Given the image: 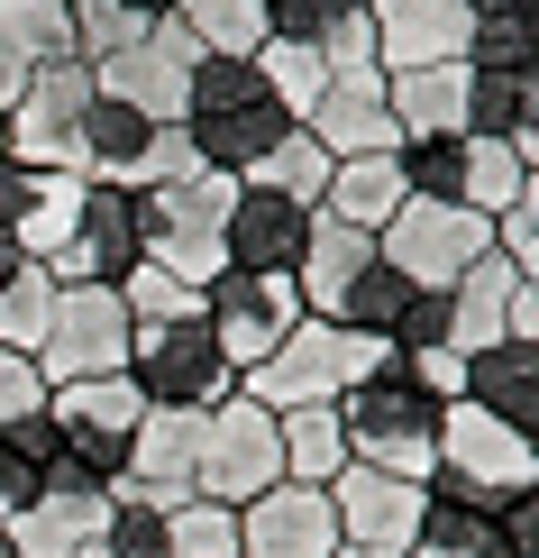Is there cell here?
I'll list each match as a JSON object with an SVG mask.
<instances>
[{
	"label": "cell",
	"mask_w": 539,
	"mask_h": 558,
	"mask_svg": "<svg viewBox=\"0 0 539 558\" xmlns=\"http://www.w3.org/2000/svg\"><path fill=\"white\" fill-rule=\"evenodd\" d=\"M439 393L412 376L403 357H384L375 376H357L339 393V430H347V458H366V468H384V476H412V485H430L439 468Z\"/></svg>",
	"instance_id": "1"
},
{
	"label": "cell",
	"mask_w": 539,
	"mask_h": 558,
	"mask_svg": "<svg viewBox=\"0 0 539 558\" xmlns=\"http://www.w3.org/2000/svg\"><path fill=\"white\" fill-rule=\"evenodd\" d=\"M393 348L384 339H366V330H347V320H311L302 312L293 330H284V348H274L266 366H247L238 376V393L247 403H266V412H311V403H339L357 376H375Z\"/></svg>",
	"instance_id": "2"
},
{
	"label": "cell",
	"mask_w": 539,
	"mask_h": 558,
	"mask_svg": "<svg viewBox=\"0 0 539 558\" xmlns=\"http://www.w3.org/2000/svg\"><path fill=\"white\" fill-rule=\"evenodd\" d=\"M293 120H284V101H274L266 83H256V64L238 56H201V74H193V101H183V137H193V156L201 166H220V174H247L256 156L274 147Z\"/></svg>",
	"instance_id": "3"
},
{
	"label": "cell",
	"mask_w": 539,
	"mask_h": 558,
	"mask_svg": "<svg viewBox=\"0 0 539 558\" xmlns=\"http://www.w3.org/2000/svg\"><path fill=\"white\" fill-rule=\"evenodd\" d=\"M128 385L147 412H220L229 393H238V366L220 357V339H210V320H137L128 339Z\"/></svg>",
	"instance_id": "4"
},
{
	"label": "cell",
	"mask_w": 539,
	"mask_h": 558,
	"mask_svg": "<svg viewBox=\"0 0 539 558\" xmlns=\"http://www.w3.org/2000/svg\"><path fill=\"white\" fill-rule=\"evenodd\" d=\"M137 202H147V266H166L174 284H193V293L210 275H229L220 229H229V202H238V174L193 166V174L156 183V193H137Z\"/></svg>",
	"instance_id": "5"
},
{
	"label": "cell",
	"mask_w": 539,
	"mask_h": 558,
	"mask_svg": "<svg viewBox=\"0 0 539 558\" xmlns=\"http://www.w3.org/2000/svg\"><path fill=\"white\" fill-rule=\"evenodd\" d=\"M137 385L128 376H91V385H46V430H56V468L120 495L128 476V439H137Z\"/></svg>",
	"instance_id": "6"
},
{
	"label": "cell",
	"mask_w": 539,
	"mask_h": 558,
	"mask_svg": "<svg viewBox=\"0 0 539 558\" xmlns=\"http://www.w3.org/2000/svg\"><path fill=\"white\" fill-rule=\"evenodd\" d=\"M430 485L503 513L512 495H530V485H539V458H530V439L512 430V422H494L485 403H466V393H457V403L439 412V468H430Z\"/></svg>",
	"instance_id": "7"
},
{
	"label": "cell",
	"mask_w": 539,
	"mask_h": 558,
	"mask_svg": "<svg viewBox=\"0 0 539 558\" xmlns=\"http://www.w3.org/2000/svg\"><path fill=\"white\" fill-rule=\"evenodd\" d=\"M274 485H284V422H274L266 403H247V393H229L220 412H201L193 495H201V504H229V513H247V504L274 495Z\"/></svg>",
	"instance_id": "8"
},
{
	"label": "cell",
	"mask_w": 539,
	"mask_h": 558,
	"mask_svg": "<svg viewBox=\"0 0 539 558\" xmlns=\"http://www.w3.org/2000/svg\"><path fill=\"white\" fill-rule=\"evenodd\" d=\"M375 257L384 266H403L412 284H430V293H449L476 257H494V220L485 211H466V202H403L384 229H375Z\"/></svg>",
	"instance_id": "9"
},
{
	"label": "cell",
	"mask_w": 539,
	"mask_h": 558,
	"mask_svg": "<svg viewBox=\"0 0 539 558\" xmlns=\"http://www.w3.org/2000/svg\"><path fill=\"white\" fill-rule=\"evenodd\" d=\"M128 339H137V320H128L120 284H64L56 293V330H46V348H37L28 366H37L46 385L128 376Z\"/></svg>",
	"instance_id": "10"
},
{
	"label": "cell",
	"mask_w": 539,
	"mask_h": 558,
	"mask_svg": "<svg viewBox=\"0 0 539 558\" xmlns=\"http://www.w3.org/2000/svg\"><path fill=\"white\" fill-rule=\"evenodd\" d=\"M193 74H201V46L183 37V19H147L137 28V46H120L110 64H91V83L110 92V101L147 110L156 129H183V101H193Z\"/></svg>",
	"instance_id": "11"
},
{
	"label": "cell",
	"mask_w": 539,
	"mask_h": 558,
	"mask_svg": "<svg viewBox=\"0 0 539 558\" xmlns=\"http://www.w3.org/2000/svg\"><path fill=\"white\" fill-rule=\"evenodd\" d=\"M201 320H210V339H220V357L247 376V366H266L274 348H284V330L302 320V293H293V275H210Z\"/></svg>",
	"instance_id": "12"
},
{
	"label": "cell",
	"mask_w": 539,
	"mask_h": 558,
	"mask_svg": "<svg viewBox=\"0 0 539 558\" xmlns=\"http://www.w3.org/2000/svg\"><path fill=\"white\" fill-rule=\"evenodd\" d=\"M147 257V202L120 193V183H91L83 193V220H74V239L56 247V284H120V275Z\"/></svg>",
	"instance_id": "13"
},
{
	"label": "cell",
	"mask_w": 539,
	"mask_h": 558,
	"mask_svg": "<svg viewBox=\"0 0 539 558\" xmlns=\"http://www.w3.org/2000/svg\"><path fill=\"white\" fill-rule=\"evenodd\" d=\"M91 64L83 56H46L28 83H19L10 101V137H19V166H64V147H74V120L91 110Z\"/></svg>",
	"instance_id": "14"
},
{
	"label": "cell",
	"mask_w": 539,
	"mask_h": 558,
	"mask_svg": "<svg viewBox=\"0 0 539 558\" xmlns=\"http://www.w3.org/2000/svg\"><path fill=\"white\" fill-rule=\"evenodd\" d=\"M420 504H430V485L384 476V468H366V458H347V468L330 476V513H339V541L347 549H412Z\"/></svg>",
	"instance_id": "15"
},
{
	"label": "cell",
	"mask_w": 539,
	"mask_h": 558,
	"mask_svg": "<svg viewBox=\"0 0 539 558\" xmlns=\"http://www.w3.org/2000/svg\"><path fill=\"white\" fill-rule=\"evenodd\" d=\"M238 558H339L330 485H274L238 513Z\"/></svg>",
	"instance_id": "16"
},
{
	"label": "cell",
	"mask_w": 539,
	"mask_h": 558,
	"mask_svg": "<svg viewBox=\"0 0 539 558\" xmlns=\"http://www.w3.org/2000/svg\"><path fill=\"white\" fill-rule=\"evenodd\" d=\"M302 239H311V211H302V202L266 193V183H238L229 229H220L229 275H293V266H302Z\"/></svg>",
	"instance_id": "17"
},
{
	"label": "cell",
	"mask_w": 539,
	"mask_h": 558,
	"mask_svg": "<svg viewBox=\"0 0 539 558\" xmlns=\"http://www.w3.org/2000/svg\"><path fill=\"white\" fill-rule=\"evenodd\" d=\"M375 19V64L384 74H412V64H457L476 10L466 0H366Z\"/></svg>",
	"instance_id": "18"
},
{
	"label": "cell",
	"mask_w": 539,
	"mask_h": 558,
	"mask_svg": "<svg viewBox=\"0 0 539 558\" xmlns=\"http://www.w3.org/2000/svg\"><path fill=\"white\" fill-rule=\"evenodd\" d=\"M193 468H201V422L193 412H137L120 495H147V504L174 513V504H193Z\"/></svg>",
	"instance_id": "19"
},
{
	"label": "cell",
	"mask_w": 539,
	"mask_h": 558,
	"mask_svg": "<svg viewBox=\"0 0 539 558\" xmlns=\"http://www.w3.org/2000/svg\"><path fill=\"white\" fill-rule=\"evenodd\" d=\"M366 266H375V239H366V229H357V220H330V211H311V239H302V266H293V293H302V312H311V320H339Z\"/></svg>",
	"instance_id": "20"
},
{
	"label": "cell",
	"mask_w": 539,
	"mask_h": 558,
	"mask_svg": "<svg viewBox=\"0 0 539 558\" xmlns=\"http://www.w3.org/2000/svg\"><path fill=\"white\" fill-rule=\"evenodd\" d=\"M302 129L330 156H403V129L384 110V74H330V92H320V110Z\"/></svg>",
	"instance_id": "21"
},
{
	"label": "cell",
	"mask_w": 539,
	"mask_h": 558,
	"mask_svg": "<svg viewBox=\"0 0 539 558\" xmlns=\"http://www.w3.org/2000/svg\"><path fill=\"white\" fill-rule=\"evenodd\" d=\"M101 513H110L101 485H83V476H64V468H56L28 513H10V541H19V558H83V549H91V531H101Z\"/></svg>",
	"instance_id": "22"
},
{
	"label": "cell",
	"mask_w": 539,
	"mask_h": 558,
	"mask_svg": "<svg viewBox=\"0 0 539 558\" xmlns=\"http://www.w3.org/2000/svg\"><path fill=\"white\" fill-rule=\"evenodd\" d=\"M147 137L156 120L147 110H128V101H110V92H91V110L74 120V147H64V174H83V183H137V156H147Z\"/></svg>",
	"instance_id": "23"
},
{
	"label": "cell",
	"mask_w": 539,
	"mask_h": 558,
	"mask_svg": "<svg viewBox=\"0 0 539 558\" xmlns=\"http://www.w3.org/2000/svg\"><path fill=\"white\" fill-rule=\"evenodd\" d=\"M466 92H476V64H412V74H384V110L403 129V147L420 137H466Z\"/></svg>",
	"instance_id": "24"
},
{
	"label": "cell",
	"mask_w": 539,
	"mask_h": 558,
	"mask_svg": "<svg viewBox=\"0 0 539 558\" xmlns=\"http://www.w3.org/2000/svg\"><path fill=\"white\" fill-rule=\"evenodd\" d=\"M466 403H485L494 422L512 430H539V348L530 339H494V348H476L466 357Z\"/></svg>",
	"instance_id": "25"
},
{
	"label": "cell",
	"mask_w": 539,
	"mask_h": 558,
	"mask_svg": "<svg viewBox=\"0 0 539 558\" xmlns=\"http://www.w3.org/2000/svg\"><path fill=\"white\" fill-rule=\"evenodd\" d=\"M46 56H74V0H0V101H19Z\"/></svg>",
	"instance_id": "26"
},
{
	"label": "cell",
	"mask_w": 539,
	"mask_h": 558,
	"mask_svg": "<svg viewBox=\"0 0 539 558\" xmlns=\"http://www.w3.org/2000/svg\"><path fill=\"white\" fill-rule=\"evenodd\" d=\"M512 293H522V275H512L503 247H494V257H476L449 284V348H457V357H476V348H494L512 330Z\"/></svg>",
	"instance_id": "27"
},
{
	"label": "cell",
	"mask_w": 539,
	"mask_h": 558,
	"mask_svg": "<svg viewBox=\"0 0 539 558\" xmlns=\"http://www.w3.org/2000/svg\"><path fill=\"white\" fill-rule=\"evenodd\" d=\"M403 558H512V531H503L494 504H466V495H439V485H430L420 531H412Z\"/></svg>",
	"instance_id": "28"
},
{
	"label": "cell",
	"mask_w": 539,
	"mask_h": 558,
	"mask_svg": "<svg viewBox=\"0 0 539 558\" xmlns=\"http://www.w3.org/2000/svg\"><path fill=\"white\" fill-rule=\"evenodd\" d=\"M412 202V183H403V156H339V174H330V202L320 211L330 220H357L366 239L384 229L393 211Z\"/></svg>",
	"instance_id": "29"
},
{
	"label": "cell",
	"mask_w": 539,
	"mask_h": 558,
	"mask_svg": "<svg viewBox=\"0 0 539 558\" xmlns=\"http://www.w3.org/2000/svg\"><path fill=\"white\" fill-rule=\"evenodd\" d=\"M330 174H339V156L320 147L311 129H284L238 183H266V193H284V202H302V211H320V202H330Z\"/></svg>",
	"instance_id": "30"
},
{
	"label": "cell",
	"mask_w": 539,
	"mask_h": 558,
	"mask_svg": "<svg viewBox=\"0 0 539 558\" xmlns=\"http://www.w3.org/2000/svg\"><path fill=\"white\" fill-rule=\"evenodd\" d=\"M174 19H183V37H193L201 56H238V64L274 37L266 0H174Z\"/></svg>",
	"instance_id": "31"
},
{
	"label": "cell",
	"mask_w": 539,
	"mask_h": 558,
	"mask_svg": "<svg viewBox=\"0 0 539 558\" xmlns=\"http://www.w3.org/2000/svg\"><path fill=\"white\" fill-rule=\"evenodd\" d=\"M247 64H256V83H266L274 101H284V120H293V129L311 120V110H320V92H330V56H320V46H302V37H266Z\"/></svg>",
	"instance_id": "32"
},
{
	"label": "cell",
	"mask_w": 539,
	"mask_h": 558,
	"mask_svg": "<svg viewBox=\"0 0 539 558\" xmlns=\"http://www.w3.org/2000/svg\"><path fill=\"white\" fill-rule=\"evenodd\" d=\"M83 193H91L83 174H64V166H37V193H28V211H19V229H10V239L28 247L37 266H56V247L74 239V220H83Z\"/></svg>",
	"instance_id": "33"
},
{
	"label": "cell",
	"mask_w": 539,
	"mask_h": 558,
	"mask_svg": "<svg viewBox=\"0 0 539 558\" xmlns=\"http://www.w3.org/2000/svg\"><path fill=\"white\" fill-rule=\"evenodd\" d=\"M46 476H56V430H46V412H28V422L0 430V522L28 513L46 495Z\"/></svg>",
	"instance_id": "34"
},
{
	"label": "cell",
	"mask_w": 539,
	"mask_h": 558,
	"mask_svg": "<svg viewBox=\"0 0 539 558\" xmlns=\"http://www.w3.org/2000/svg\"><path fill=\"white\" fill-rule=\"evenodd\" d=\"M284 422V485H330L347 468V430H339V403H311V412H274Z\"/></svg>",
	"instance_id": "35"
},
{
	"label": "cell",
	"mask_w": 539,
	"mask_h": 558,
	"mask_svg": "<svg viewBox=\"0 0 539 558\" xmlns=\"http://www.w3.org/2000/svg\"><path fill=\"white\" fill-rule=\"evenodd\" d=\"M522 156L503 147V137H457V202L466 211H485V220H503L512 202H522Z\"/></svg>",
	"instance_id": "36"
},
{
	"label": "cell",
	"mask_w": 539,
	"mask_h": 558,
	"mask_svg": "<svg viewBox=\"0 0 539 558\" xmlns=\"http://www.w3.org/2000/svg\"><path fill=\"white\" fill-rule=\"evenodd\" d=\"M412 302H420V284H412V275L403 266H384V257H375L366 275H357V293H347V330H366V339H384L393 348V330H403V320H412Z\"/></svg>",
	"instance_id": "37"
},
{
	"label": "cell",
	"mask_w": 539,
	"mask_h": 558,
	"mask_svg": "<svg viewBox=\"0 0 539 558\" xmlns=\"http://www.w3.org/2000/svg\"><path fill=\"white\" fill-rule=\"evenodd\" d=\"M56 275L46 266H19V284L0 293V348H10V357H37L46 348V330H56Z\"/></svg>",
	"instance_id": "38"
},
{
	"label": "cell",
	"mask_w": 539,
	"mask_h": 558,
	"mask_svg": "<svg viewBox=\"0 0 539 558\" xmlns=\"http://www.w3.org/2000/svg\"><path fill=\"white\" fill-rule=\"evenodd\" d=\"M466 64H476V74H539V28L522 10L476 19V28H466Z\"/></svg>",
	"instance_id": "39"
},
{
	"label": "cell",
	"mask_w": 539,
	"mask_h": 558,
	"mask_svg": "<svg viewBox=\"0 0 539 558\" xmlns=\"http://www.w3.org/2000/svg\"><path fill=\"white\" fill-rule=\"evenodd\" d=\"M120 302H128V320H193V312H201V293H193V284H174V275H166V266H147V257L120 275Z\"/></svg>",
	"instance_id": "40"
},
{
	"label": "cell",
	"mask_w": 539,
	"mask_h": 558,
	"mask_svg": "<svg viewBox=\"0 0 539 558\" xmlns=\"http://www.w3.org/2000/svg\"><path fill=\"white\" fill-rule=\"evenodd\" d=\"M137 28H147V19L120 10V0H74V56L83 64H110L120 46H137Z\"/></svg>",
	"instance_id": "41"
},
{
	"label": "cell",
	"mask_w": 539,
	"mask_h": 558,
	"mask_svg": "<svg viewBox=\"0 0 539 558\" xmlns=\"http://www.w3.org/2000/svg\"><path fill=\"white\" fill-rule=\"evenodd\" d=\"M366 0H274V37H302V46H330L339 19H357Z\"/></svg>",
	"instance_id": "42"
},
{
	"label": "cell",
	"mask_w": 539,
	"mask_h": 558,
	"mask_svg": "<svg viewBox=\"0 0 539 558\" xmlns=\"http://www.w3.org/2000/svg\"><path fill=\"white\" fill-rule=\"evenodd\" d=\"M193 166H201L193 137H183V129H156L147 156H137V183H128V193H156V183H174V174H193Z\"/></svg>",
	"instance_id": "43"
},
{
	"label": "cell",
	"mask_w": 539,
	"mask_h": 558,
	"mask_svg": "<svg viewBox=\"0 0 539 558\" xmlns=\"http://www.w3.org/2000/svg\"><path fill=\"white\" fill-rule=\"evenodd\" d=\"M28 412H46V376H37L28 357H10V348H0V430L28 422Z\"/></svg>",
	"instance_id": "44"
},
{
	"label": "cell",
	"mask_w": 539,
	"mask_h": 558,
	"mask_svg": "<svg viewBox=\"0 0 539 558\" xmlns=\"http://www.w3.org/2000/svg\"><path fill=\"white\" fill-rule=\"evenodd\" d=\"M503 147L522 156V174H539V74H522V92H512V129Z\"/></svg>",
	"instance_id": "45"
},
{
	"label": "cell",
	"mask_w": 539,
	"mask_h": 558,
	"mask_svg": "<svg viewBox=\"0 0 539 558\" xmlns=\"http://www.w3.org/2000/svg\"><path fill=\"white\" fill-rule=\"evenodd\" d=\"M403 366L439 393V403H457V393H466V357H457V348H420V357H403Z\"/></svg>",
	"instance_id": "46"
},
{
	"label": "cell",
	"mask_w": 539,
	"mask_h": 558,
	"mask_svg": "<svg viewBox=\"0 0 539 558\" xmlns=\"http://www.w3.org/2000/svg\"><path fill=\"white\" fill-rule=\"evenodd\" d=\"M503 531H512V558H539V485L503 504Z\"/></svg>",
	"instance_id": "47"
},
{
	"label": "cell",
	"mask_w": 539,
	"mask_h": 558,
	"mask_svg": "<svg viewBox=\"0 0 539 558\" xmlns=\"http://www.w3.org/2000/svg\"><path fill=\"white\" fill-rule=\"evenodd\" d=\"M503 339H530V348H539V284L512 293V330H503Z\"/></svg>",
	"instance_id": "48"
},
{
	"label": "cell",
	"mask_w": 539,
	"mask_h": 558,
	"mask_svg": "<svg viewBox=\"0 0 539 558\" xmlns=\"http://www.w3.org/2000/svg\"><path fill=\"white\" fill-rule=\"evenodd\" d=\"M19 266H37V257H28V247H19V239H10V229H0V293H10V284H19Z\"/></svg>",
	"instance_id": "49"
},
{
	"label": "cell",
	"mask_w": 539,
	"mask_h": 558,
	"mask_svg": "<svg viewBox=\"0 0 539 558\" xmlns=\"http://www.w3.org/2000/svg\"><path fill=\"white\" fill-rule=\"evenodd\" d=\"M0 166H19V137H10V101H0Z\"/></svg>",
	"instance_id": "50"
},
{
	"label": "cell",
	"mask_w": 539,
	"mask_h": 558,
	"mask_svg": "<svg viewBox=\"0 0 539 558\" xmlns=\"http://www.w3.org/2000/svg\"><path fill=\"white\" fill-rule=\"evenodd\" d=\"M512 211H530V220H539V174L522 183V202H512Z\"/></svg>",
	"instance_id": "51"
},
{
	"label": "cell",
	"mask_w": 539,
	"mask_h": 558,
	"mask_svg": "<svg viewBox=\"0 0 539 558\" xmlns=\"http://www.w3.org/2000/svg\"><path fill=\"white\" fill-rule=\"evenodd\" d=\"M466 10H476V19H494V10H522V0H466Z\"/></svg>",
	"instance_id": "52"
},
{
	"label": "cell",
	"mask_w": 539,
	"mask_h": 558,
	"mask_svg": "<svg viewBox=\"0 0 539 558\" xmlns=\"http://www.w3.org/2000/svg\"><path fill=\"white\" fill-rule=\"evenodd\" d=\"M339 558H403V549H347V541H339Z\"/></svg>",
	"instance_id": "53"
},
{
	"label": "cell",
	"mask_w": 539,
	"mask_h": 558,
	"mask_svg": "<svg viewBox=\"0 0 539 558\" xmlns=\"http://www.w3.org/2000/svg\"><path fill=\"white\" fill-rule=\"evenodd\" d=\"M0 558H19V541H10V522H0Z\"/></svg>",
	"instance_id": "54"
},
{
	"label": "cell",
	"mask_w": 539,
	"mask_h": 558,
	"mask_svg": "<svg viewBox=\"0 0 539 558\" xmlns=\"http://www.w3.org/2000/svg\"><path fill=\"white\" fill-rule=\"evenodd\" d=\"M530 458H539V430H530Z\"/></svg>",
	"instance_id": "55"
},
{
	"label": "cell",
	"mask_w": 539,
	"mask_h": 558,
	"mask_svg": "<svg viewBox=\"0 0 539 558\" xmlns=\"http://www.w3.org/2000/svg\"><path fill=\"white\" fill-rule=\"evenodd\" d=\"M266 10H274V0H266Z\"/></svg>",
	"instance_id": "56"
}]
</instances>
